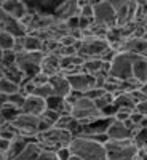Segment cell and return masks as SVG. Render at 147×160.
<instances>
[{"label":"cell","instance_id":"6da1fadb","mask_svg":"<svg viewBox=\"0 0 147 160\" xmlns=\"http://www.w3.org/2000/svg\"><path fill=\"white\" fill-rule=\"evenodd\" d=\"M69 149L74 155H78L82 160H107L104 144L90 138L75 136L69 144Z\"/></svg>","mask_w":147,"mask_h":160},{"label":"cell","instance_id":"7a4b0ae2","mask_svg":"<svg viewBox=\"0 0 147 160\" xmlns=\"http://www.w3.org/2000/svg\"><path fill=\"white\" fill-rule=\"evenodd\" d=\"M69 114L74 117V120H77L80 125H88L91 122H95V120H99V118L104 117V114L96 108L95 101L85 98L83 95L77 98V101L72 104Z\"/></svg>","mask_w":147,"mask_h":160},{"label":"cell","instance_id":"3957f363","mask_svg":"<svg viewBox=\"0 0 147 160\" xmlns=\"http://www.w3.org/2000/svg\"><path fill=\"white\" fill-rule=\"evenodd\" d=\"M72 139L74 135L71 131L58 127H53L48 131L37 135V142L42 146V149H50V151H56L59 148H64V146H69Z\"/></svg>","mask_w":147,"mask_h":160},{"label":"cell","instance_id":"277c9868","mask_svg":"<svg viewBox=\"0 0 147 160\" xmlns=\"http://www.w3.org/2000/svg\"><path fill=\"white\" fill-rule=\"evenodd\" d=\"M136 56L125 51H118L115 58L110 61L109 77L118 80V82H130L133 80V62Z\"/></svg>","mask_w":147,"mask_h":160},{"label":"cell","instance_id":"5b68a950","mask_svg":"<svg viewBox=\"0 0 147 160\" xmlns=\"http://www.w3.org/2000/svg\"><path fill=\"white\" fill-rule=\"evenodd\" d=\"M104 149L107 160H135L139 155V149L131 139H123V141L109 139L104 144Z\"/></svg>","mask_w":147,"mask_h":160},{"label":"cell","instance_id":"8992f818","mask_svg":"<svg viewBox=\"0 0 147 160\" xmlns=\"http://www.w3.org/2000/svg\"><path fill=\"white\" fill-rule=\"evenodd\" d=\"M109 48H110V45L107 40L102 37H96V35H86L77 43V53L83 59H90V58L101 59L102 55Z\"/></svg>","mask_w":147,"mask_h":160},{"label":"cell","instance_id":"52a82bcc","mask_svg":"<svg viewBox=\"0 0 147 160\" xmlns=\"http://www.w3.org/2000/svg\"><path fill=\"white\" fill-rule=\"evenodd\" d=\"M16 55V66L22 71L26 78H32L40 72V66L45 58L43 51H21Z\"/></svg>","mask_w":147,"mask_h":160},{"label":"cell","instance_id":"ba28073f","mask_svg":"<svg viewBox=\"0 0 147 160\" xmlns=\"http://www.w3.org/2000/svg\"><path fill=\"white\" fill-rule=\"evenodd\" d=\"M93 21L104 28H115L117 15L112 7V2H93Z\"/></svg>","mask_w":147,"mask_h":160},{"label":"cell","instance_id":"9c48e42d","mask_svg":"<svg viewBox=\"0 0 147 160\" xmlns=\"http://www.w3.org/2000/svg\"><path fill=\"white\" fill-rule=\"evenodd\" d=\"M19 133V136H27V138H37L38 135V117L29 115V114H19L15 122H11Z\"/></svg>","mask_w":147,"mask_h":160},{"label":"cell","instance_id":"30bf717a","mask_svg":"<svg viewBox=\"0 0 147 160\" xmlns=\"http://www.w3.org/2000/svg\"><path fill=\"white\" fill-rule=\"evenodd\" d=\"M62 74V72H61ZM67 77V82L71 85V90L78 95H85V93L91 88H95V77H91L82 71L74 72V74H64Z\"/></svg>","mask_w":147,"mask_h":160},{"label":"cell","instance_id":"8fae6325","mask_svg":"<svg viewBox=\"0 0 147 160\" xmlns=\"http://www.w3.org/2000/svg\"><path fill=\"white\" fill-rule=\"evenodd\" d=\"M0 8L15 21L22 19L29 13L27 2H19V0H2V2H0Z\"/></svg>","mask_w":147,"mask_h":160},{"label":"cell","instance_id":"7c38bea8","mask_svg":"<svg viewBox=\"0 0 147 160\" xmlns=\"http://www.w3.org/2000/svg\"><path fill=\"white\" fill-rule=\"evenodd\" d=\"M56 19L66 22L71 18H75V16H80V3L77 0H67V2H59V5L55 8L53 11Z\"/></svg>","mask_w":147,"mask_h":160},{"label":"cell","instance_id":"4fadbf2b","mask_svg":"<svg viewBox=\"0 0 147 160\" xmlns=\"http://www.w3.org/2000/svg\"><path fill=\"white\" fill-rule=\"evenodd\" d=\"M112 117H102L99 120H95L88 125H83V131L80 136L85 138H95V136H101V135H107V128L112 122Z\"/></svg>","mask_w":147,"mask_h":160},{"label":"cell","instance_id":"5bb4252c","mask_svg":"<svg viewBox=\"0 0 147 160\" xmlns=\"http://www.w3.org/2000/svg\"><path fill=\"white\" fill-rule=\"evenodd\" d=\"M21 114H29V115H35V117H40L45 111H47V101L38 98V96H26L22 106H21Z\"/></svg>","mask_w":147,"mask_h":160},{"label":"cell","instance_id":"9a60e30c","mask_svg":"<svg viewBox=\"0 0 147 160\" xmlns=\"http://www.w3.org/2000/svg\"><path fill=\"white\" fill-rule=\"evenodd\" d=\"M120 51L130 53V55L135 56H144V53L147 51V38H135V37L125 38L120 45Z\"/></svg>","mask_w":147,"mask_h":160},{"label":"cell","instance_id":"2e32d148","mask_svg":"<svg viewBox=\"0 0 147 160\" xmlns=\"http://www.w3.org/2000/svg\"><path fill=\"white\" fill-rule=\"evenodd\" d=\"M48 83H50V87L53 90V96H59V98L64 99L72 91L71 90V85L67 82V77H66L64 74H58V75L50 77Z\"/></svg>","mask_w":147,"mask_h":160},{"label":"cell","instance_id":"e0dca14e","mask_svg":"<svg viewBox=\"0 0 147 160\" xmlns=\"http://www.w3.org/2000/svg\"><path fill=\"white\" fill-rule=\"evenodd\" d=\"M107 138L114 141H123V139H131V131L126 128L125 122L120 120H112L109 128H107Z\"/></svg>","mask_w":147,"mask_h":160},{"label":"cell","instance_id":"ac0fdd59","mask_svg":"<svg viewBox=\"0 0 147 160\" xmlns=\"http://www.w3.org/2000/svg\"><path fill=\"white\" fill-rule=\"evenodd\" d=\"M40 72H43L48 78L53 77V75L61 74L59 55H56V53H48V55H45V58L42 61V66H40Z\"/></svg>","mask_w":147,"mask_h":160},{"label":"cell","instance_id":"d6986e66","mask_svg":"<svg viewBox=\"0 0 147 160\" xmlns=\"http://www.w3.org/2000/svg\"><path fill=\"white\" fill-rule=\"evenodd\" d=\"M133 80L141 87L147 83V58L145 56H136L133 62Z\"/></svg>","mask_w":147,"mask_h":160},{"label":"cell","instance_id":"ffe728a7","mask_svg":"<svg viewBox=\"0 0 147 160\" xmlns=\"http://www.w3.org/2000/svg\"><path fill=\"white\" fill-rule=\"evenodd\" d=\"M40 152H42V146H40L37 141H32L19 152V155L15 160H37Z\"/></svg>","mask_w":147,"mask_h":160},{"label":"cell","instance_id":"44dd1931","mask_svg":"<svg viewBox=\"0 0 147 160\" xmlns=\"http://www.w3.org/2000/svg\"><path fill=\"white\" fill-rule=\"evenodd\" d=\"M114 106L117 109L125 108V109H133L135 111L136 102H135V99L131 98V95L128 91H122V93H117V95L114 96Z\"/></svg>","mask_w":147,"mask_h":160},{"label":"cell","instance_id":"7402d4cb","mask_svg":"<svg viewBox=\"0 0 147 160\" xmlns=\"http://www.w3.org/2000/svg\"><path fill=\"white\" fill-rule=\"evenodd\" d=\"M22 48L24 51H43V40L32 34H26L22 37Z\"/></svg>","mask_w":147,"mask_h":160},{"label":"cell","instance_id":"603a6c76","mask_svg":"<svg viewBox=\"0 0 147 160\" xmlns=\"http://www.w3.org/2000/svg\"><path fill=\"white\" fill-rule=\"evenodd\" d=\"M3 77L8 78L10 82L16 83V85H21L24 80H26V75L22 74V71L18 68V66H10V68H3Z\"/></svg>","mask_w":147,"mask_h":160},{"label":"cell","instance_id":"cb8c5ba5","mask_svg":"<svg viewBox=\"0 0 147 160\" xmlns=\"http://www.w3.org/2000/svg\"><path fill=\"white\" fill-rule=\"evenodd\" d=\"M21 114V111L18 108H15L13 104L7 102L3 106H0V117H2L7 123H11V122H15V118Z\"/></svg>","mask_w":147,"mask_h":160},{"label":"cell","instance_id":"d4e9b609","mask_svg":"<svg viewBox=\"0 0 147 160\" xmlns=\"http://www.w3.org/2000/svg\"><path fill=\"white\" fill-rule=\"evenodd\" d=\"M5 31L8 34H11L15 38H19V37H24L26 34H27V31H26V28L19 22V21H15V19H11L8 22V26L5 28Z\"/></svg>","mask_w":147,"mask_h":160},{"label":"cell","instance_id":"484cf974","mask_svg":"<svg viewBox=\"0 0 147 160\" xmlns=\"http://www.w3.org/2000/svg\"><path fill=\"white\" fill-rule=\"evenodd\" d=\"M19 136V133L18 130L13 127V123H5L2 128H0V139H3V141H13V139H16Z\"/></svg>","mask_w":147,"mask_h":160},{"label":"cell","instance_id":"4316f807","mask_svg":"<svg viewBox=\"0 0 147 160\" xmlns=\"http://www.w3.org/2000/svg\"><path fill=\"white\" fill-rule=\"evenodd\" d=\"M15 42L16 38L11 34H8L7 31H0V50L2 51H8L15 48Z\"/></svg>","mask_w":147,"mask_h":160},{"label":"cell","instance_id":"83f0119b","mask_svg":"<svg viewBox=\"0 0 147 160\" xmlns=\"http://www.w3.org/2000/svg\"><path fill=\"white\" fill-rule=\"evenodd\" d=\"M18 91H19V85L10 82V80L5 78V77L0 78V93H3V95H7V96H11Z\"/></svg>","mask_w":147,"mask_h":160},{"label":"cell","instance_id":"f1b7e54d","mask_svg":"<svg viewBox=\"0 0 147 160\" xmlns=\"http://www.w3.org/2000/svg\"><path fill=\"white\" fill-rule=\"evenodd\" d=\"M131 141L135 142V146H136L139 151L145 149L147 148V128H141L136 135L131 138Z\"/></svg>","mask_w":147,"mask_h":160},{"label":"cell","instance_id":"f546056e","mask_svg":"<svg viewBox=\"0 0 147 160\" xmlns=\"http://www.w3.org/2000/svg\"><path fill=\"white\" fill-rule=\"evenodd\" d=\"M95 104H96V108L102 112V111H105L107 108H110V106H114V95H110V93L105 91L99 99L95 101Z\"/></svg>","mask_w":147,"mask_h":160},{"label":"cell","instance_id":"4dcf8cb0","mask_svg":"<svg viewBox=\"0 0 147 160\" xmlns=\"http://www.w3.org/2000/svg\"><path fill=\"white\" fill-rule=\"evenodd\" d=\"M34 96H38V98H42V99H48L53 96V90L50 87V83H45V85H40V87H35L34 88V93H32Z\"/></svg>","mask_w":147,"mask_h":160},{"label":"cell","instance_id":"1f68e13d","mask_svg":"<svg viewBox=\"0 0 147 160\" xmlns=\"http://www.w3.org/2000/svg\"><path fill=\"white\" fill-rule=\"evenodd\" d=\"M59 115H61V114H58V112H55V111L47 109L42 115H40V120H43V122L48 123L50 127H56L58 120H59Z\"/></svg>","mask_w":147,"mask_h":160},{"label":"cell","instance_id":"d6a6232c","mask_svg":"<svg viewBox=\"0 0 147 160\" xmlns=\"http://www.w3.org/2000/svg\"><path fill=\"white\" fill-rule=\"evenodd\" d=\"M16 51L13 50H8V51H3L2 55V62H0V66L2 68H10V66H16Z\"/></svg>","mask_w":147,"mask_h":160},{"label":"cell","instance_id":"836d02e7","mask_svg":"<svg viewBox=\"0 0 147 160\" xmlns=\"http://www.w3.org/2000/svg\"><path fill=\"white\" fill-rule=\"evenodd\" d=\"M80 3V18L93 21V2H78Z\"/></svg>","mask_w":147,"mask_h":160},{"label":"cell","instance_id":"e575fe53","mask_svg":"<svg viewBox=\"0 0 147 160\" xmlns=\"http://www.w3.org/2000/svg\"><path fill=\"white\" fill-rule=\"evenodd\" d=\"M24 99H26V96L22 95L21 91H18V93H15V95H11V96L8 98V102H10V104H13V106H15V108L21 109V106H22Z\"/></svg>","mask_w":147,"mask_h":160},{"label":"cell","instance_id":"d590c367","mask_svg":"<svg viewBox=\"0 0 147 160\" xmlns=\"http://www.w3.org/2000/svg\"><path fill=\"white\" fill-rule=\"evenodd\" d=\"M105 93V90H101V88H91V90H88L86 93H85V98H88V99H91V101H96V99H99L102 95Z\"/></svg>","mask_w":147,"mask_h":160},{"label":"cell","instance_id":"8d00e7d4","mask_svg":"<svg viewBox=\"0 0 147 160\" xmlns=\"http://www.w3.org/2000/svg\"><path fill=\"white\" fill-rule=\"evenodd\" d=\"M59 43H61L62 48H67V47H75V45L78 43V40H77L74 35L67 34V35H64V37L59 40Z\"/></svg>","mask_w":147,"mask_h":160},{"label":"cell","instance_id":"74e56055","mask_svg":"<svg viewBox=\"0 0 147 160\" xmlns=\"http://www.w3.org/2000/svg\"><path fill=\"white\" fill-rule=\"evenodd\" d=\"M37 160H58L56 151H50V149H42V152L38 154Z\"/></svg>","mask_w":147,"mask_h":160},{"label":"cell","instance_id":"f35d334b","mask_svg":"<svg viewBox=\"0 0 147 160\" xmlns=\"http://www.w3.org/2000/svg\"><path fill=\"white\" fill-rule=\"evenodd\" d=\"M71 155H72V152H71V149H69V146H64V148L56 149V157H58V160H69Z\"/></svg>","mask_w":147,"mask_h":160},{"label":"cell","instance_id":"ab89813d","mask_svg":"<svg viewBox=\"0 0 147 160\" xmlns=\"http://www.w3.org/2000/svg\"><path fill=\"white\" fill-rule=\"evenodd\" d=\"M107 77H109V75H105V74H98V75H95V88L104 90V85H105V82H107Z\"/></svg>","mask_w":147,"mask_h":160},{"label":"cell","instance_id":"60d3db41","mask_svg":"<svg viewBox=\"0 0 147 160\" xmlns=\"http://www.w3.org/2000/svg\"><path fill=\"white\" fill-rule=\"evenodd\" d=\"M135 112H138L142 117H147V99H144L135 106Z\"/></svg>","mask_w":147,"mask_h":160},{"label":"cell","instance_id":"b9f144b4","mask_svg":"<svg viewBox=\"0 0 147 160\" xmlns=\"http://www.w3.org/2000/svg\"><path fill=\"white\" fill-rule=\"evenodd\" d=\"M138 157H139V160H147V154L144 151H139V155Z\"/></svg>","mask_w":147,"mask_h":160},{"label":"cell","instance_id":"7bdbcfd3","mask_svg":"<svg viewBox=\"0 0 147 160\" xmlns=\"http://www.w3.org/2000/svg\"><path fill=\"white\" fill-rule=\"evenodd\" d=\"M139 90H141V91L144 93V95L147 96V83H144V85H141V87H139Z\"/></svg>","mask_w":147,"mask_h":160},{"label":"cell","instance_id":"ee69618b","mask_svg":"<svg viewBox=\"0 0 147 160\" xmlns=\"http://www.w3.org/2000/svg\"><path fill=\"white\" fill-rule=\"evenodd\" d=\"M0 160H8V155L5 152H0Z\"/></svg>","mask_w":147,"mask_h":160},{"label":"cell","instance_id":"f6af8a7d","mask_svg":"<svg viewBox=\"0 0 147 160\" xmlns=\"http://www.w3.org/2000/svg\"><path fill=\"white\" fill-rule=\"evenodd\" d=\"M69 160H82V158H80V157H78V155H74V154H72V155H71V158H69Z\"/></svg>","mask_w":147,"mask_h":160},{"label":"cell","instance_id":"bcb514c9","mask_svg":"<svg viewBox=\"0 0 147 160\" xmlns=\"http://www.w3.org/2000/svg\"><path fill=\"white\" fill-rule=\"evenodd\" d=\"M5 123H7V122H5V120H3V118H2V117H0V128H2V127H3V125H5Z\"/></svg>","mask_w":147,"mask_h":160},{"label":"cell","instance_id":"7dc6e473","mask_svg":"<svg viewBox=\"0 0 147 160\" xmlns=\"http://www.w3.org/2000/svg\"><path fill=\"white\" fill-rule=\"evenodd\" d=\"M0 78H3V68L0 66Z\"/></svg>","mask_w":147,"mask_h":160},{"label":"cell","instance_id":"c3c4849f","mask_svg":"<svg viewBox=\"0 0 147 160\" xmlns=\"http://www.w3.org/2000/svg\"><path fill=\"white\" fill-rule=\"evenodd\" d=\"M142 151H144V152H145V154H147V148H145V149H142Z\"/></svg>","mask_w":147,"mask_h":160},{"label":"cell","instance_id":"681fc988","mask_svg":"<svg viewBox=\"0 0 147 160\" xmlns=\"http://www.w3.org/2000/svg\"><path fill=\"white\" fill-rule=\"evenodd\" d=\"M144 56H145V58H147V51H145V53H144Z\"/></svg>","mask_w":147,"mask_h":160}]
</instances>
